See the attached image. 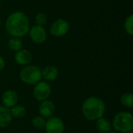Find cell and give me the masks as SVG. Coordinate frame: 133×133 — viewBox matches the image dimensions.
Listing matches in <instances>:
<instances>
[{"label":"cell","instance_id":"cell-1","mask_svg":"<svg viewBox=\"0 0 133 133\" xmlns=\"http://www.w3.org/2000/svg\"><path fill=\"white\" fill-rule=\"evenodd\" d=\"M6 32L12 37H22L28 34L30 20L28 16L21 11H16L9 15L5 21Z\"/></svg>","mask_w":133,"mask_h":133},{"label":"cell","instance_id":"cell-2","mask_svg":"<svg viewBox=\"0 0 133 133\" xmlns=\"http://www.w3.org/2000/svg\"><path fill=\"white\" fill-rule=\"evenodd\" d=\"M82 113L88 121H97L105 113V104L102 99L97 97L87 98L82 105Z\"/></svg>","mask_w":133,"mask_h":133},{"label":"cell","instance_id":"cell-3","mask_svg":"<svg viewBox=\"0 0 133 133\" xmlns=\"http://www.w3.org/2000/svg\"><path fill=\"white\" fill-rule=\"evenodd\" d=\"M111 125L118 132L126 133L132 131V115L128 111H122L118 113L113 118Z\"/></svg>","mask_w":133,"mask_h":133},{"label":"cell","instance_id":"cell-4","mask_svg":"<svg viewBox=\"0 0 133 133\" xmlns=\"http://www.w3.org/2000/svg\"><path fill=\"white\" fill-rule=\"evenodd\" d=\"M20 79L28 85H35L42 79L41 70L37 65H25L19 72Z\"/></svg>","mask_w":133,"mask_h":133},{"label":"cell","instance_id":"cell-5","mask_svg":"<svg viewBox=\"0 0 133 133\" xmlns=\"http://www.w3.org/2000/svg\"><path fill=\"white\" fill-rule=\"evenodd\" d=\"M51 87L47 82L40 81L34 85L33 90V94L34 98L40 102L46 101L51 96Z\"/></svg>","mask_w":133,"mask_h":133},{"label":"cell","instance_id":"cell-6","mask_svg":"<svg viewBox=\"0 0 133 133\" xmlns=\"http://www.w3.org/2000/svg\"><path fill=\"white\" fill-rule=\"evenodd\" d=\"M69 23L64 19H58L50 26V33L55 37H60L65 36L69 30Z\"/></svg>","mask_w":133,"mask_h":133},{"label":"cell","instance_id":"cell-7","mask_svg":"<svg viewBox=\"0 0 133 133\" xmlns=\"http://www.w3.org/2000/svg\"><path fill=\"white\" fill-rule=\"evenodd\" d=\"M28 34L31 41L37 44H43L47 39V32L42 26L34 25L30 26Z\"/></svg>","mask_w":133,"mask_h":133},{"label":"cell","instance_id":"cell-8","mask_svg":"<svg viewBox=\"0 0 133 133\" xmlns=\"http://www.w3.org/2000/svg\"><path fill=\"white\" fill-rule=\"evenodd\" d=\"M46 133H64L65 124L58 117H51L46 121L45 127Z\"/></svg>","mask_w":133,"mask_h":133},{"label":"cell","instance_id":"cell-9","mask_svg":"<svg viewBox=\"0 0 133 133\" xmlns=\"http://www.w3.org/2000/svg\"><path fill=\"white\" fill-rule=\"evenodd\" d=\"M18 100L19 98H18L17 93L12 90H5L2 97V101L3 106L9 109L17 104Z\"/></svg>","mask_w":133,"mask_h":133},{"label":"cell","instance_id":"cell-10","mask_svg":"<svg viewBox=\"0 0 133 133\" xmlns=\"http://www.w3.org/2000/svg\"><path fill=\"white\" fill-rule=\"evenodd\" d=\"M55 107L52 101L46 100L42 102H41L38 111L41 116L44 117V118H49L53 116V114L55 113Z\"/></svg>","mask_w":133,"mask_h":133},{"label":"cell","instance_id":"cell-11","mask_svg":"<svg viewBox=\"0 0 133 133\" xmlns=\"http://www.w3.org/2000/svg\"><path fill=\"white\" fill-rule=\"evenodd\" d=\"M14 58L17 64L25 66L31 62L33 55L30 51L26 49H20L19 51L16 52Z\"/></svg>","mask_w":133,"mask_h":133},{"label":"cell","instance_id":"cell-12","mask_svg":"<svg viewBox=\"0 0 133 133\" xmlns=\"http://www.w3.org/2000/svg\"><path fill=\"white\" fill-rule=\"evenodd\" d=\"M12 117L10 109L4 106H0V128L4 129L8 127L12 122Z\"/></svg>","mask_w":133,"mask_h":133},{"label":"cell","instance_id":"cell-13","mask_svg":"<svg viewBox=\"0 0 133 133\" xmlns=\"http://www.w3.org/2000/svg\"><path fill=\"white\" fill-rule=\"evenodd\" d=\"M58 76V70L56 67L49 65L41 70V76L46 81H54Z\"/></svg>","mask_w":133,"mask_h":133},{"label":"cell","instance_id":"cell-14","mask_svg":"<svg viewBox=\"0 0 133 133\" xmlns=\"http://www.w3.org/2000/svg\"><path fill=\"white\" fill-rule=\"evenodd\" d=\"M111 123L106 118H101L96 122V128L100 133H108L111 129Z\"/></svg>","mask_w":133,"mask_h":133},{"label":"cell","instance_id":"cell-15","mask_svg":"<svg viewBox=\"0 0 133 133\" xmlns=\"http://www.w3.org/2000/svg\"><path fill=\"white\" fill-rule=\"evenodd\" d=\"M10 112L12 115V118H21L26 115V110L24 106L23 105H15L12 108H10Z\"/></svg>","mask_w":133,"mask_h":133},{"label":"cell","instance_id":"cell-16","mask_svg":"<svg viewBox=\"0 0 133 133\" xmlns=\"http://www.w3.org/2000/svg\"><path fill=\"white\" fill-rule=\"evenodd\" d=\"M8 46L9 49H11L13 51H18L20 49H22L23 47V42L20 38L19 37H12L8 41Z\"/></svg>","mask_w":133,"mask_h":133},{"label":"cell","instance_id":"cell-17","mask_svg":"<svg viewBox=\"0 0 133 133\" xmlns=\"http://www.w3.org/2000/svg\"><path fill=\"white\" fill-rule=\"evenodd\" d=\"M120 101L122 104L129 108H132L133 107V95L132 93H125L121 96Z\"/></svg>","mask_w":133,"mask_h":133},{"label":"cell","instance_id":"cell-18","mask_svg":"<svg viewBox=\"0 0 133 133\" xmlns=\"http://www.w3.org/2000/svg\"><path fill=\"white\" fill-rule=\"evenodd\" d=\"M45 124H46L45 118L44 117L41 116V115H37V116L34 117L32 119V125H33V126L34 128L37 129H44Z\"/></svg>","mask_w":133,"mask_h":133},{"label":"cell","instance_id":"cell-19","mask_svg":"<svg viewBox=\"0 0 133 133\" xmlns=\"http://www.w3.org/2000/svg\"><path fill=\"white\" fill-rule=\"evenodd\" d=\"M124 29L125 32L130 36L133 35V15L130 14L128 16L124 23Z\"/></svg>","mask_w":133,"mask_h":133},{"label":"cell","instance_id":"cell-20","mask_svg":"<svg viewBox=\"0 0 133 133\" xmlns=\"http://www.w3.org/2000/svg\"><path fill=\"white\" fill-rule=\"evenodd\" d=\"M48 20V16L44 12H38L35 16V23L36 25L44 26Z\"/></svg>","mask_w":133,"mask_h":133},{"label":"cell","instance_id":"cell-21","mask_svg":"<svg viewBox=\"0 0 133 133\" xmlns=\"http://www.w3.org/2000/svg\"><path fill=\"white\" fill-rule=\"evenodd\" d=\"M5 66V61L4 58L0 55V72L4 69Z\"/></svg>","mask_w":133,"mask_h":133},{"label":"cell","instance_id":"cell-22","mask_svg":"<svg viewBox=\"0 0 133 133\" xmlns=\"http://www.w3.org/2000/svg\"><path fill=\"white\" fill-rule=\"evenodd\" d=\"M108 133H118V132H109Z\"/></svg>","mask_w":133,"mask_h":133},{"label":"cell","instance_id":"cell-23","mask_svg":"<svg viewBox=\"0 0 133 133\" xmlns=\"http://www.w3.org/2000/svg\"><path fill=\"white\" fill-rule=\"evenodd\" d=\"M1 24H2V21H1V18H0V27H1Z\"/></svg>","mask_w":133,"mask_h":133},{"label":"cell","instance_id":"cell-24","mask_svg":"<svg viewBox=\"0 0 133 133\" xmlns=\"http://www.w3.org/2000/svg\"><path fill=\"white\" fill-rule=\"evenodd\" d=\"M126 133H133V132H132V131H131V132H126Z\"/></svg>","mask_w":133,"mask_h":133},{"label":"cell","instance_id":"cell-25","mask_svg":"<svg viewBox=\"0 0 133 133\" xmlns=\"http://www.w3.org/2000/svg\"><path fill=\"white\" fill-rule=\"evenodd\" d=\"M1 1H2V0H0V2H1Z\"/></svg>","mask_w":133,"mask_h":133}]
</instances>
